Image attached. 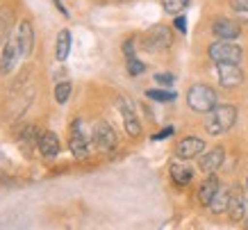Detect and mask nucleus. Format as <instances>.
Listing matches in <instances>:
<instances>
[{
	"label": "nucleus",
	"instance_id": "obj_1",
	"mask_svg": "<svg viewBox=\"0 0 248 230\" xmlns=\"http://www.w3.org/2000/svg\"><path fill=\"white\" fill-rule=\"evenodd\" d=\"M237 123V107L234 105H217L207 112V119H205V130L212 137L218 134H226L232 130V126Z\"/></svg>",
	"mask_w": 248,
	"mask_h": 230
},
{
	"label": "nucleus",
	"instance_id": "obj_2",
	"mask_svg": "<svg viewBox=\"0 0 248 230\" xmlns=\"http://www.w3.org/2000/svg\"><path fill=\"white\" fill-rule=\"evenodd\" d=\"M217 103H218V96H217V91L212 89L210 84L198 82V84H191V87H189L187 105L194 112H198V114H207L212 107H217Z\"/></svg>",
	"mask_w": 248,
	"mask_h": 230
},
{
	"label": "nucleus",
	"instance_id": "obj_3",
	"mask_svg": "<svg viewBox=\"0 0 248 230\" xmlns=\"http://www.w3.org/2000/svg\"><path fill=\"white\" fill-rule=\"evenodd\" d=\"M207 55L214 64H239L244 57V50H241V46L232 44L230 39H221L207 48Z\"/></svg>",
	"mask_w": 248,
	"mask_h": 230
},
{
	"label": "nucleus",
	"instance_id": "obj_4",
	"mask_svg": "<svg viewBox=\"0 0 248 230\" xmlns=\"http://www.w3.org/2000/svg\"><path fill=\"white\" fill-rule=\"evenodd\" d=\"M91 144H93V139H91V132L84 130V121L82 119L73 121V126H71V137H68V148H71L73 157L84 160V157L89 155Z\"/></svg>",
	"mask_w": 248,
	"mask_h": 230
},
{
	"label": "nucleus",
	"instance_id": "obj_5",
	"mask_svg": "<svg viewBox=\"0 0 248 230\" xmlns=\"http://www.w3.org/2000/svg\"><path fill=\"white\" fill-rule=\"evenodd\" d=\"M91 139H93V146L100 153H109V150L116 148V132L107 121H96L91 126Z\"/></svg>",
	"mask_w": 248,
	"mask_h": 230
},
{
	"label": "nucleus",
	"instance_id": "obj_6",
	"mask_svg": "<svg viewBox=\"0 0 248 230\" xmlns=\"http://www.w3.org/2000/svg\"><path fill=\"white\" fill-rule=\"evenodd\" d=\"M171 44L173 37L166 25H153L151 30L146 32V39H143V48L148 52H162L166 48H171Z\"/></svg>",
	"mask_w": 248,
	"mask_h": 230
},
{
	"label": "nucleus",
	"instance_id": "obj_7",
	"mask_svg": "<svg viewBox=\"0 0 248 230\" xmlns=\"http://www.w3.org/2000/svg\"><path fill=\"white\" fill-rule=\"evenodd\" d=\"M217 80L221 87L234 89L244 82V71L239 68V64H217Z\"/></svg>",
	"mask_w": 248,
	"mask_h": 230
},
{
	"label": "nucleus",
	"instance_id": "obj_8",
	"mask_svg": "<svg viewBox=\"0 0 248 230\" xmlns=\"http://www.w3.org/2000/svg\"><path fill=\"white\" fill-rule=\"evenodd\" d=\"M205 150V141L201 137H185V139L178 141L175 146V155L180 160H194V157H201Z\"/></svg>",
	"mask_w": 248,
	"mask_h": 230
},
{
	"label": "nucleus",
	"instance_id": "obj_9",
	"mask_svg": "<svg viewBox=\"0 0 248 230\" xmlns=\"http://www.w3.org/2000/svg\"><path fill=\"white\" fill-rule=\"evenodd\" d=\"M18 60H21V50H18L16 37H12L5 41V46H2V55H0V75L12 73V68L16 66Z\"/></svg>",
	"mask_w": 248,
	"mask_h": 230
},
{
	"label": "nucleus",
	"instance_id": "obj_10",
	"mask_svg": "<svg viewBox=\"0 0 248 230\" xmlns=\"http://www.w3.org/2000/svg\"><path fill=\"white\" fill-rule=\"evenodd\" d=\"M16 44L21 50V57H28L34 48V28L30 21H21L16 25Z\"/></svg>",
	"mask_w": 248,
	"mask_h": 230
},
{
	"label": "nucleus",
	"instance_id": "obj_11",
	"mask_svg": "<svg viewBox=\"0 0 248 230\" xmlns=\"http://www.w3.org/2000/svg\"><path fill=\"white\" fill-rule=\"evenodd\" d=\"M223 160H226V150L217 146V148L207 150L203 155L198 157V169L203 171V173H217L221 166H223Z\"/></svg>",
	"mask_w": 248,
	"mask_h": 230
},
{
	"label": "nucleus",
	"instance_id": "obj_12",
	"mask_svg": "<svg viewBox=\"0 0 248 230\" xmlns=\"http://www.w3.org/2000/svg\"><path fill=\"white\" fill-rule=\"evenodd\" d=\"M119 110H121V114H123V123H125L128 137H139V134H141V123L137 121L135 112H132V105H128L125 98H119Z\"/></svg>",
	"mask_w": 248,
	"mask_h": 230
},
{
	"label": "nucleus",
	"instance_id": "obj_13",
	"mask_svg": "<svg viewBox=\"0 0 248 230\" xmlns=\"http://www.w3.org/2000/svg\"><path fill=\"white\" fill-rule=\"evenodd\" d=\"M212 32L217 34L218 39H237L241 34V25L237 21H230V18H217L214 25H212Z\"/></svg>",
	"mask_w": 248,
	"mask_h": 230
},
{
	"label": "nucleus",
	"instance_id": "obj_14",
	"mask_svg": "<svg viewBox=\"0 0 248 230\" xmlns=\"http://www.w3.org/2000/svg\"><path fill=\"white\" fill-rule=\"evenodd\" d=\"M37 146H39V150H41V155L44 157H57L60 155V139H57V134L50 132V130H44V132L39 134Z\"/></svg>",
	"mask_w": 248,
	"mask_h": 230
},
{
	"label": "nucleus",
	"instance_id": "obj_15",
	"mask_svg": "<svg viewBox=\"0 0 248 230\" xmlns=\"http://www.w3.org/2000/svg\"><path fill=\"white\" fill-rule=\"evenodd\" d=\"M218 189H221V182H218V178L214 176V173H207V180H205L203 185H201V189H198V200H201V205L210 208L212 198L217 196Z\"/></svg>",
	"mask_w": 248,
	"mask_h": 230
},
{
	"label": "nucleus",
	"instance_id": "obj_16",
	"mask_svg": "<svg viewBox=\"0 0 248 230\" xmlns=\"http://www.w3.org/2000/svg\"><path fill=\"white\" fill-rule=\"evenodd\" d=\"M169 173H171L173 182L178 187H185L191 182V178H194V171L189 169L187 164H180V162H173L171 166H169Z\"/></svg>",
	"mask_w": 248,
	"mask_h": 230
},
{
	"label": "nucleus",
	"instance_id": "obj_17",
	"mask_svg": "<svg viewBox=\"0 0 248 230\" xmlns=\"http://www.w3.org/2000/svg\"><path fill=\"white\" fill-rule=\"evenodd\" d=\"M68 50H71V32H68V30H60L57 41H55V60L64 62L68 57Z\"/></svg>",
	"mask_w": 248,
	"mask_h": 230
},
{
	"label": "nucleus",
	"instance_id": "obj_18",
	"mask_svg": "<svg viewBox=\"0 0 248 230\" xmlns=\"http://www.w3.org/2000/svg\"><path fill=\"white\" fill-rule=\"evenodd\" d=\"M228 214L232 221H241L246 214V200L241 198V194H232L230 196V205H228Z\"/></svg>",
	"mask_w": 248,
	"mask_h": 230
},
{
	"label": "nucleus",
	"instance_id": "obj_19",
	"mask_svg": "<svg viewBox=\"0 0 248 230\" xmlns=\"http://www.w3.org/2000/svg\"><path fill=\"white\" fill-rule=\"evenodd\" d=\"M230 196L232 194L228 192V189H218L217 192V196L212 198V203H210V210L214 212V214H221V212H228V205H230Z\"/></svg>",
	"mask_w": 248,
	"mask_h": 230
},
{
	"label": "nucleus",
	"instance_id": "obj_20",
	"mask_svg": "<svg viewBox=\"0 0 248 230\" xmlns=\"http://www.w3.org/2000/svg\"><path fill=\"white\" fill-rule=\"evenodd\" d=\"M146 96L151 98V100H155V103H173L178 94L171 91V89H148L146 91Z\"/></svg>",
	"mask_w": 248,
	"mask_h": 230
},
{
	"label": "nucleus",
	"instance_id": "obj_21",
	"mask_svg": "<svg viewBox=\"0 0 248 230\" xmlns=\"http://www.w3.org/2000/svg\"><path fill=\"white\" fill-rule=\"evenodd\" d=\"M162 7H164L166 14H180L189 7V0H162Z\"/></svg>",
	"mask_w": 248,
	"mask_h": 230
},
{
	"label": "nucleus",
	"instance_id": "obj_22",
	"mask_svg": "<svg viewBox=\"0 0 248 230\" xmlns=\"http://www.w3.org/2000/svg\"><path fill=\"white\" fill-rule=\"evenodd\" d=\"M53 94H55V100L60 105H64L68 98H71V82H57Z\"/></svg>",
	"mask_w": 248,
	"mask_h": 230
},
{
	"label": "nucleus",
	"instance_id": "obj_23",
	"mask_svg": "<svg viewBox=\"0 0 248 230\" xmlns=\"http://www.w3.org/2000/svg\"><path fill=\"white\" fill-rule=\"evenodd\" d=\"M12 21H14V14H12L9 9H2V12H0V39L7 37V32H9V25H12Z\"/></svg>",
	"mask_w": 248,
	"mask_h": 230
},
{
	"label": "nucleus",
	"instance_id": "obj_24",
	"mask_svg": "<svg viewBox=\"0 0 248 230\" xmlns=\"http://www.w3.org/2000/svg\"><path fill=\"white\" fill-rule=\"evenodd\" d=\"M143 71H146V64H143L141 60H137L135 55H132V57H128V73L132 75V78H137V75H141Z\"/></svg>",
	"mask_w": 248,
	"mask_h": 230
},
{
	"label": "nucleus",
	"instance_id": "obj_25",
	"mask_svg": "<svg viewBox=\"0 0 248 230\" xmlns=\"http://www.w3.org/2000/svg\"><path fill=\"white\" fill-rule=\"evenodd\" d=\"M230 7L237 12V14H248V0H230Z\"/></svg>",
	"mask_w": 248,
	"mask_h": 230
},
{
	"label": "nucleus",
	"instance_id": "obj_26",
	"mask_svg": "<svg viewBox=\"0 0 248 230\" xmlns=\"http://www.w3.org/2000/svg\"><path fill=\"white\" fill-rule=\"evenodd\" d=\"M173 132H175V128H173V126H166V128H162L159 132H155V134H153V141H162V139H169V137H171Z\"/></svg>",
	"mask_w": 248,
	"mask_h": 230
},
{
	"label": "nucleus",
	"instance_id": "obj_27",
	"mask_svg": "<svg viewBox=\"0 0 248 230\" xmlns=\"http://www.w3.org/2000/svg\"><path fill=\"white\" fill-rule=\"evenodd\" d=\"M155 80H157V84H162V87H171L173 82H175V78H173V73H157Z\"/></svg>",
	"mask_w": 248,
	"mask_h": 230
},
{
	"label": "nucleus",
	"instance_id": "obj_28",
	"mask_svg": "<svg viewBox=\"0 0 248 230\" xmlns=\"http://www.w3.org/2000/svg\"><path fill=\"white\" fill-rule=\"evenodd\" d=\"M173 25H175V30L182 32V34L187 32V18H185L182 14H175V21H173Z\"/></svg>",
	"mask_w": 248,
	"mask_h": 230
},
{
	"label": "nucleus",
	"instance_id": "obj_29",
	"mask_svg": "<svg viewBox=\"0 0 248 230\" xmlns=\"http://www.w3.org/2000/svg\"><path fill=\"white\" fill-rule=\"evenodd\" d=\"M123 52H125V57H132V55H135V39H125Z\"/></svg>",
	"mask_w": 248,
	"mask_h": 230
},
{
	"label": "nucleus",
	"instance_id": "obj_30",
	"mask_svg": "<svg viewBox=\"0 0 248 230\" xmlns=\"http://www.w3.org/2000/svg\"><path fill=\"white\" fill-rule=\"evenodd\" d=\"M53 5H55V7H57V9H60V12H62V14H64V16H68V9L64 7V5H62V0H53Z\"/></svg>",
	"mask_w": 248,
	"mask_h": 230
},
{
	"label": "nucleus",
	"instance_id": "obj_31",
	"mask_svg": "<svg viewBox=\"0 0 248 230\" xmlns=\"http://www.w3.org/2000/svg\"><path fill=\"white\" fill-rule=\"evenodd\" d=\"M246 189H248V178H246Z\"/></svg>",
	"mask_w": 248,
	"mask_h": 230
},
{
	"label": "nucleus",
	"instance_id": "obj_32",
	"mask_svg": "<svg viewBox=\"0 0 248 230\" xmlns=\"http://www.w3.org/2000/svg\"><path fill=\"white\" fill-rule=\"evenodd\" d=\"M121 2H125V0H121Z\"/></svg>",
	"mask_w": 248,
	"mask_h": 230
}]
</instances>
